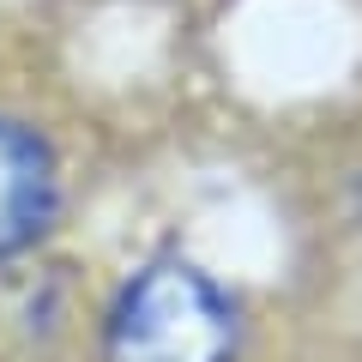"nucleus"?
Instances as JSON below:
<instances>
[{
	"mask_svg": "<svg viewBox=\"0 0 362 362\" xmlns=\"http://www.w3.org/2000/svg\"><path fill=\"white\" fill-rule=\"evenodd\" d=\"M61 187H54V157L25 121L0 115V259L25 254L49 235Z\"/></svg>",
	"mask_w": 362,
	"mask_h": 362,
	"instance_id": "nucleus-2",
	"label": "nucleus"
},
{
	"mask_svg": "<svg viewBox=\"0 0 362 362\" xmlns=\"http://www.w3.org/2000/svg\"><path fill=\"white\" fill-rule=\"evenodd\" d=\"M109 362H230L235 308L187 259H157L109 308Z\"/></svg>",
	"mask_w": 362,
	"mask_h": 362,
	"instance_id": "nucleus-1",
	"label": "nucleus"
}]
</instances>
